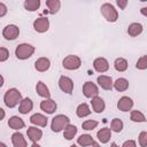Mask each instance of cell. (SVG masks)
<instances>
[{"instance_id": "9c48e42d", "label": "cell", "mask_w": 147, "mask_h": 147, "mask_svg": "<svg viewBox=\"0 0 147 147\" xmlns=\"http://www.w3.org/2000/svg\"><path fill=\"white\" fill-rule=\"evenodd\" d=\"M33 28L37 32H46L49 28V21L47 17H39L33 22Z\"/></svg>"}, {"instance_id": "d6986e66", "label": "cell", "mask_w": 147, "mask_h": 147, "mask_svg": "<svg viewBox=\"0 0 147 147\" xmlns=\"http://www.w3.org/2000/svg\"><path fill=\"white\" fill-rule=\"evenodd\" d=\"M30 122L34 125H38V126H46L47 125V118L46 116L41 115V114H34L30 117Z\"/></svg>"}, {"instance_id": "44dd1931", "label": "cell", "mask_w": 147, "mask_h": 147, "mask_svg": "<svg viewBox=\"0 0 147 147\" xmlns=\"http://www.w3.org/2000/svg\"><path fill=\"white\" fill-rule=\"evenodd\" d=\"M96 137H98V139H99L102 144H106V142L109 141V139H110V137H111V130L108 129V127H103V129H101L100 131H98Z\"/></svg>"}, {"instance_id": "ee69618b", "label": "cell", "mask_w": 147, "mask_h": 147, "mask_svg": "<svg viewBox=\"0 0 147 147\" xmlns=\"http://www.w3.org/2000/svg\"><path fill=\"white\" fill-rule=\"evenodd\" d=\"M110 147H118V146H117V144H115V142H113V144H111V146H110Z\"/></svg>"}, {"instance_id": "8992f818", "label": "cell", "mask_w": 147, "mask_h": 147, "mask_svg": "<svg viewBox=\"0 0 147 147\" xmlns=\"http://www.w3.org/2000/svg\"><path fill=\"white\" fill-rule=\"evenodd\" d=\"M18 34H20V29L14 24H9V25L5 26L2 30V36L7 40H14L18 37Z\"/></svg>"}, {"instance_id": "e575fe53", "label": "cell", "mask_w": 147, "mask_h": 147, "mask_svg": "<svg viewBox=\"0 0 147 147\" xmlns=\"http://www.w3.org/2000/svg\"><path fill=\"white\" fill-rule=\"evenodd\" d=\"M139 145L141 147L147 146V132H145V131L140 132V134H139Z\"/></svg>"}, {"instance_id": "ab89813d", "label": "cell", "mask_w": 147, "mask_h": 147, "mask_svg": "<svg viewBox=\"0 0 147 147\" xmlns=\"http://www.w3.org/2000/svg\"><path fill=\"white\" fill-rule=\"evenodd\" d=\"M140 13L144 15V16H147V7H144L140 9Z\"/></svg>"}, {"instance_id": "ffe728a7", "label": "cell", "mask_w": 147, "mask_h": 147, "mask_svg": "<svg viewBox=\"0 0 147 147\" xmlns=\"http://www.w3.org/2000/svg\"><path fill=\"white\" fill-rule=\"evenodd\" d=\"M8 125L10 129H14V130H20V129H23L24 127V122L22 118H20L18 116H13L9 118L8 121Z\"/></svg>"}, {"instance_id": "cb8c5ba5", "label": "cell", "mask_w": 147, "mask_h": 147, "mask_svg": "<svg viewBox=\"0 0 147 147\" xmlns=\"http://www.w3.org/2000/svg\"><path fill=\"white\" fill-rule=\"evenodd\" d=\"M114 87L118 91V92H124L127 90L129 87V82L125 78H118L115 83H114Z\"/></svg>"}, {"instance_id": "f35d334b", "label": "cell", "mask_w": 147, "mask_h": 147, "mask_svg": "<svg viewBox=\"0 0 147 147\" xmlns=\"http://www.w3.org/2000/svg\"><path fill=\"white\" fill-rule=\"evenodd\" d=\"M117 5L119 6L121 9H125V7L127 5V1L126 0H117Z\"/></svg>"}, {"instance_id": "4316f807", "label": "cell", "mask_w": 147, "mask_h": 147, "mask_svg": "<svg viewBox=\"0 0 147 147\" xmlns=\"http://www.w3.org/2000/svg\"><path fill=\"white\" fill-rule=\"evenodd\" d=\"M40 1L39 0H26L24 1V8L29 11H34L39 8Z\"/></svg>"}, {"instance_id": "277c9868", "label": "cell", "mask_w": 147, "mask_h": 147, "mask_svg": "<svg viewBox=\"0 0 147 147\" xmlns=\"http://www.w3.org/2000/svg\"><path fill=\"white\" fill-rule=\"evenodd\" d=\"M101 13L103 15V17L108 21V22H116L118 18V13L115 9V7L111 3H103L101 6Z\"/></svg>"}, {"instance_id": "5bb4252c", "label": "cell", "mask_w": 147, "mask_h": 147, "mask_svg": "<svg viewBox=\"0 0 147 147\" xmlns=\"http://www.w3.org/2000/svg\"><path fill=\"white\" fill-rule=\"evenodd\" d=\"M49 65H51V62H49V60L46 59V57H40V59H38V60L34 62V68H36V70H38V71H40V72H44V71L48 70Z\"/></svg>"}, {"instance_id": "9a60e30c", "label": "cell", "mask_w": 147, "mask_h": 147, "mask_svg": "<svg viewBox=\"0 0 147 147\" xmlns=\"http://www.w3.org/2000/svg\"><path fill=\"white\" fill-rule=\"evenodd\" d=\"M32 107H33V102L31 101V99L25 98L20 102L18 110H20L21 114H28V113H30L32 110Z\"/></svg>"}, {"instance_id": "74e56055", "label": "cell", "mask_w": 147, "mask_h": 147, "mask_svg": "<svg viewBox=\"0 0 147 147\" xmlns=\"http://www.w3.org/2000/svg\"><path fill=\"white\" fill-rule=\"evenodd\" d=\"M122 147H137V146H136V142L133 140H127V141H125L123 144Z\"/></svg>"}, {"instance_id": "6da1fadb", "label": "cell", "mask_w": 147, "mask_h": 147, "mask_svg": "<svg viewBox=\"0 0 147 147\" xmlns=\"http://www.w3.org/2000/svg\"><path fill=\"white\" fill-rule=\"evenodd\" d=\"M22 95H21V92L17 90V88H9L5 95H3V101H5V105L9 108H14L15 106L18 105V102H21Z\"/></svg>"}, {"instance_id": "8d00e7d4", "label": "cell", "mask_w": 147, "mask_h": 147, "mask_svg": "<svg viewBox=\"0 0 147 147\" xmlns=\"http://www.w3.org/2000/svg\"><path fill=\"white\" fill-rule=\"evenodd\" d=\"M7 13V7L5 6V3H0V16L2 17V16H5V14Z\"/></svg>"}, {"instance_id": "d6a6232c", "label": "cell", "mask_w": 147, "mask_h": 147, "mask_svg": "<svg viewBox=\"0 0 147 147\" xmlns=\"http://www.w3.org/2000/svg\"><path fill=\"white\" fill-rule=\"evenodd\" d=\"M136 68L139 69V70H144V69H147V55H144L141 56L138 61H137V64H136Z\"/></svg>"}, {"instance_id": "f6af8a7d", "label": "cell", "mask_w": 147, "mask_h": 147, "mask_svg": "<svg viewBox=\"0 0 147 147\" xmlns=\"http://www.w3.org/2000/svg\"><path fill=\"white\" fill-rule=\"evenodd\" d=\"M0 147H6V145H5L3 142H1V144H0Z\"/></svg>"}, {"instance_id": "ac0fdd59", "label": "cell", "mask_w": 147, "mask_h": 147, "mask_svg": "<svg viewBox=\"0 0 147 147\" xmlns=\"http://www.w3.org/2000/svg\"><path fill=\"white\" fill-rule=\"evenodd\" d=\"M92 107H93V110L95 111V113H102L103 110H105V107H106V105H105V101L100 98V96H94L93 99H92Z\"/></svg>"}, {"instance_id": "7402d4cb", "label": "cell", "mask_w": 147, "mask_h": 147, "mask_svg": "<svg viewBox=\"0 0 147 147\" xmlns=\"http://www.w3.org/2000/svg\"><path fill=\"white\" fill-rule=\"evenodd\" d=\"M142 32V25L140 23H131L127 28V33L131 37H137Z\"/></svg>"}, {"instance_id": "f546056e", "label": "cell", "mask_w": 147, "mask_h": 147, "mask_svg": "<svg viewBox=\"0 0 147 147\" xmlns=\"http://www.w3.org/2000/svg\"><path fill=\"white\" fill-rule=\"evenodd\" d=\"M77 133V127L75 126V125H68L65 129H64V133H63V136H64V138L67 139V140H71L74 137H75V134Z\"/></svg>"}, {"instance_id": "60d3db41", "label": "cell", "mask_w": 147, "mask_h": 147, "mask_svg": "<svg viewBox=\"0 0 147 147\" xmlns=\"http://www.w3.org/2000/svg\"><path fill=\"white\" fill-rule=\"evenodd\" d=\"M0 113H1V117H0V119H3V117H5V110L1 108V109H0Z\"/></svg>"}, {"instance_id": "83f0119b", "label": "cell", "mask_w": 147, "mask_h": 147, "mask_svg": "<svg viewBox=\"0 0 147 147\" xmlns=\"http://www.w3.org/2000/svg\"><path fill=\"white\" fill-rule=\"evenodd\" d=\"M46 6L48 7L51 14H55V13L60 9L61 2H60L59 0H47V1H46Z\"/></svg>"}, {"instance_id": "4dcf8cb0", "label": "cell", "mask_w": 147, "mask_h": 147, "mask_svg": "<svg viewBox=\"0 0 147 147\" xmlns=\"http://www.w3.org/2000/svg\"><path fill=\"white\" fill-rule=\"evenodd\" d=\"M131 121L132 122H139V123H141V122H145L146 121V117L144 116V114L141 111L133 110L131 113Z\"/></svg>"}, {"instance_id": "8fae6325", "label": "cell", "mask_w": 147, "mask_h": 147, "mask_svg": "<svg viewBox=\"0 0 147 147\" xmlns=\"http://www.w3.org/2000/svg\"><path fill=\"white\" fill-rule=\"evenodd\" d=\"M56 102L52 99H45L44 101L40 102V108L47 114H53L56 110Z\"/></svg>"}, {"instance_id": "7dc6e473", "label": "cell", "mask_w": 147, "mask_h": 147, "mask_svg": "<svg viewBox=\"0 0 147 147\" xmlns=\"http://www.w3.org/2000/svg\"><path fill=\"white\" fill-rule=\"evenodd\" d=\"M70 147H77V146H76V145H71Z\"/></svg>"}, {"instance_id": "bcb514c9", "label": "cell", "mask_w": 147, "mask_h": 147, "mask_svg": "<svg viewBox=\"0 0 147 147\" xmlns=\"http://www.w3.org/2000/svg\"><path fill=\"white\" fill-rule=\"evenodd\" d=\"M1 82H3V77H1ZM2 85H3V83L0 84V86H2Z\"/></svg>"}, {"instance_id": "836d02e7", "label": "cell", "mask_w": 147, "mask_h": 147, "mask_svg": "<svg viewBox=\"0 0 147 147\" xmlns=\"http://www.w3.org/2000/svg\"><path fill=\"white\" fill-rule=\"evenodd\" d=\"M96 125H98V122L96 121H85L83 124H82V126H83V129L84 130H93V129H95L96 127Z\"/></svg>"}, {"instance_id": "3957f363", "label": "cell", "mask_w": 147, "mask_h": 147, "mask_svg": "<svg viewBox=\"0 0 147 147\" xmlns=\"http://www.w3.org/2000/svg\"><path fill=\"white\" fill-rule=\"evenodd\" d=\"M33 53H34V47L30 44H21L16 47V51H15V55L20 60L29 59Z\"/></svg>"}, {"instance_id": "2e32d148", "label": "cell", "mask_w": 147, "mask_h": 147, "mask_svg": "<svg viewBox=\"0 0 147 147\" xmlns=\"http://www.w3.org/2000/svg\"><path fill=\"white\" fill-rule=\"evenodd\" d=\"M41 136H42V132L40 129H37L34 126H30L28 127V137L31 141L33 142H37L39 139H41Z\"/></svg>"}, {"instance_id": "ba28073f", "label": "cell", "mask_w": 147, "mask_h": 147, "mask_svg": "<svg viewBox=\"0 0 147 147\" xmlns=\"http://www.w3.org/2000/svg\"><path fill=\"white\" fill-rule=\"evenodd\" d=\"M83 93L86 98H94V96H98V93H99V90L96 87V85L92 82H86L83 86Z\"/></svg>"}, {"instance_id": "1f68e13d", "label": "cell", "mask_w": 147, "mask_h": 147, "mask_svg": "<svg viewBox=\"0 0 147 147\" xmlns=\"http://www.w3.org/2000/svg\"><path fill=\"white\" fill-rule=\"evenodd\" d=\"M123 129V122L119 118H114L111 121V130L115 132H121Z\"/></svg>"}, {"instance_id": "30bf717a", "label": "cell", "mask_w": 147, "mask_h": 147, "mask_svg": "<svg viewBox=\"0 0 147 147\" xmlns=\"http://www.w3.org/2000/svg\"><path fill=\"white\" fill-rule=\"evenodd\" d=\"M133 107V101L129 96H122L117 102V108L122 111H129Z\"/></svg>"}, {"instance_id": "5b68a950", "label": "cell", "mask_w": 147, "mask_h": 147, "mask_svg": "<svg viewBox=\"0 0 147 147\" xmlns=\"http://www.w3.org/2000/svg\"><path fill=\"white\" fill-rule=\"evenodd\" d=\"M62 64L65 69L68 70H76L80 67L82 64V61L78 56L76 55H68L63 61H62Z\"/></svg>"}, {"instance_id": "d4e9b609", "label": "cell", "mask_w": 147, "mask_h": 147, "mask_svg": "<svg viewBox=\"0 0 147 147\" xmlns=\"http://www.w3.org/2000/svg\"><path fill=\"white\" fill-rule=\"evenodd\" d=\"M76 114H77L78 117H82L83 118V117L88 116L91 114V110H90V108H88V106L86 103H80L77 107V109H76Z\"/></svg>"}, {"instance_id": "4fadbf2b", "label": "cell", "mask_w": 147, "mask_h": 147, "mask_svg": "<svg viewBox=\"0 0 147 147\" xmlns=\"http://www.w3.org/2000/svg\"><path fill=\"white\" fill-rule=\"evenodd\" d=\"M98 84H99L103 90H107V91L111 90L113 86H114L111 77H109V76H105V75H101V76L98 77Z\"/></svg>"}, {"instance_id": "484cf974", "label": "cell", "mask_w": 147, "mask_h": 147, "mask_svg": "<svg viewBox=\"0 0 147 147\" xmlns=\"http://www.w3.org/2000/svg\"><path fill=\"white\" fill-rule=\"evenodd\" d=\"M77 142L80 145V146H90V145H93L94 140L92 138V136L90 134H82L78 139H77Z\"/></svg>"}, {"instance_id": "b9f144b4", "label": "cell", "mask_w": 147, "mask_h": 147, "mask_svg": "<svg viewBox=\"0 0 147 147\" xmlns=\"http://www.w3.org/2000/svg\"><path fill=\"white\" fill-rule=\"evenodd\" d=\"M93 147H100V145H99L98 142H95V141H94V142H93Z\"/></svg>"}, {"instance_id": "52a82bcc", "label": "cell", "mask_w": 147, "mask_h": 147, "mask_svg": "<svg viewBox=\"0 0 147 147\" xmlns=\"http://www.w3.org/2000/svg\"><path fill=\"white\" fill-rule=\"evenodd\" d=\"M59 86L63 92L71 94L72 90H74V82L67 76H61L59 79Z\"/></svg>"}, {"instance_id": "e0dca14e", "label": "cell", "mask_w": 147, "mask_h": 147, "mask_svg": "<svg viewBox=\"0 0 147 147\" xmlns=\"http://www.w3.org/2000/svg\"><path fill=\"white\" fill-rule=\"evenodd\" d=\"M11 142H13L14 147H26L28 146L26 141H25V138L20 132H15L11 136Z\"/></svg>"}, {"instance_id": "603a6c76", "label": "cell", "mask_w": 147, "mask_h": 147, "mask_svg": "<svg viewBox=\"0 0 147 147\" xmlns=\"http://www.w3.org/2000/svg\"><path fill=\"white\" fill-rule=\"evenodd\" d=\"M36 91H37V93H38L40 96H44V98H46V99H49V96H51V93H49V91H48V87H47L42 82H38V83H37Z\"/></svg>"}, {"instance_id": "7c38bea8", "label": "cell", "mask_w": 147, "mask_h": 147, "mask_svg": "<svg viewBox=\"0 0 147 147\" xmlns=\"http://www.w3.org/2000/svg\"><path fill=\"white\" fill-rule=\"evenodd\" d=\"M93 67H94V69H95L98 72H105V71L108 70L109 64H108V61H107L106 59H103V57H98V59L94 60Z\"/></svg>"}, {"instance_id": "7bdbcfd3", "label": "cell", "mask_w": 147, "mask_h": 147, "mask_svg": "<svg viewBox=\"0 0 147 147\" xmlns=\"http://www.w3.org/2000/svg\"><path fill=\"white\" fill-rule=\"evenodd\" d=\"M31 147H40V146H39V145H38V144H37V142H33V144H32V146H31Z\"/></svg>"}, {"instance_id": "d590c367", "label": "cell", "mask_w": 147, "mask_h": 147, "mask_svg": "<svg viewBox=\"0 0 147 147\" xmlns=\"http://www.w3.org/2000/svg\"><path fill=\"white\" fill-rule=\"evenodd\" d=\"M8 56H9L8 49L5 48V47H1V48H0V61H1V62L6 61V60L8 59Z\"/></svg>"}, {"instance_id": "f1b7e54d", "label": "cell", "mask_w": 147, "mask_h": 147, "mask_svg": "<svg viewBox=\"0 0 147 147\" xmlns=\"http://www.w3.org/2000/svg\"><path fill=\"white\" fill-rule=\"evenodd\" d=\"M114 65H115V69H116L117 71H121V72H122V71H125V70L127 69V61H126L125 59L118 57V59L115 60Z\"/></svg>"}, {"instance_id": "7a4b0ae2", "label": "cell", "mask_w": 147, "mask_h": 147, "mask_svg": "<svg viewBox=\"0 0 147 147\" xmlns=\"http://www.w3.org/2000/svg\"><path fill=\"white\" fill-rule=\"evenodd\" d=\"M69 117L64 116V115H57L52 119V124H51V129L53 132H60L63 129H65L69 125Z\"/></svg>"}]
</instances>
